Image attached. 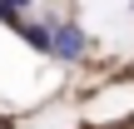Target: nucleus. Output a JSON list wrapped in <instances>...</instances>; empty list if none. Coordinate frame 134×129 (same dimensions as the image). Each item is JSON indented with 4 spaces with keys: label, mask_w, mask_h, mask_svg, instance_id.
<instances>
[{
    "label": "nucleus",
    "mask_w": 134,
    "mask_h": 129,
    "mask_svg": "<svg viewBox=\"0 0 134 129\" xmlns=\"http://www.w3.org/2000/svg\"><path fill=\"white\" fill-rule=\"evenodd\" d=\"M25 10H30V0H0V20H10V25H20Z\"/></svg>",
    "instance_id": "nucleus-3"
},
{
    "label": "nucleus",
    "mask_w": 134,
    "mask_h": 129,
    "mask_svg": "<svg viewBox=\"0 0 134 129\" xmlns=\"http://www.w3.org/2000/svg\"><path fill=\"white\" fill-rule=\"evenodd\" d=\"M50 55H60V60H80L85 55V35L75 30V25H55V50Z\"/></svg>",
    "instance_id": "nucleus-1"
},
{
    "label": "nucleus",
    "mask_w": 134,
    "mask_h": 129,
    "mask_svg": "<svg viewBox=\"0 0 134 129\" xmlns=\"http://www.w3.org/2000/svg\"><path fill=\"white\" fill-rule=\"evenodd\" d=\"M20 40H30V50H40V55L55 50V30H50V25H30V20H20Z\"/></svg>",
    "instance_id": "nucleus-2"
}]
</instances>
